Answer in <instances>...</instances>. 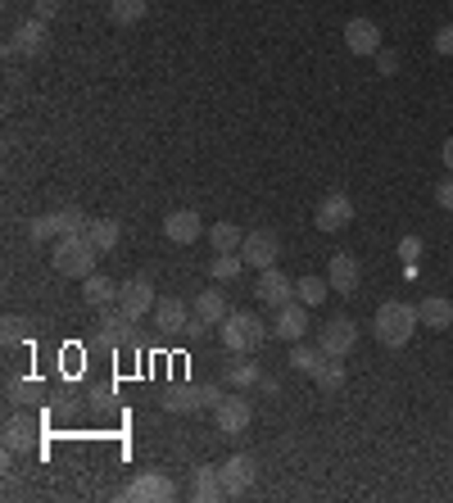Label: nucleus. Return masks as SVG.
Here are the masks:
<instances>
[{
  "mask_svg": "<svg viewBox=\"0 0 453 503\" xmlns=\"http://www.w3.org/2000/svg\"><path fill=\"white\" fill-rule=\"evenodd\" d=\"M421 322H417V308L412 304H403V299H390V304H381L376 308V318H372V331H376V340L385 345V349H403L408 340H412V331H417Z\"/></svg>",
  "mask_w": 453,
  "mask_h": 503,
  "instance_id": "1",
  "label": "nucleus"
},
{
  "mask_svg": "<svg viewBox=\"0 0 453 503\" xmlns=\"http://www.w3.org/2000/svg\"><path fill=\"white\" fill-rule=\"evenodd\" d=\"M96 245H91V236L82 232V236H60V245H55V254H51V268L60 272V277H91L96 272Z\"/></svg>",
  "mask_w": 453,
  "mask_h": 503,
  "instance_id": "2",
  "label": "nucleus"
},
{
  "mask_svg": "<svg viewBox=\"0 0 453 503\" xmlns=\"http://www.w3.org/2000/svg\"><path fill=\"white\" fill-rule=\"evenodd\" d=\"M268 322L259 318V313H227L222 318V345L231 349V354H254L263 340H268Z\"/></svg>",
  "mask_w": 453,
  "mask_h": 503,
  "instance_id": "3",
  "label": "nucleus"
},
{
  "mask_svg": "<svg viewBox=\"0 0 453 503\" xmlns=\"http://www.w3.org/2000/svg\"><path fill=\"white\" fill-rule=\"evenodd\" d=\"M222 403V385H177L164 394V408L186 417V413H204V408H218Z\"/></svg>",
  "mask_w": 453,
  "mask_h": 503,
  "instance_id": "4",
  "label": "nucleus"
},
{
  "mask_svg": "<svg viewBox=\"0 0 453 503\" xmlns=\"http://www.w3.org/2000/svg\"><path fill=\"white\" fill-rule=\"evenodd\" d=\"M118 498H137V503H173L177 498V480L168 471H137V480L127 489H118Z\"/></svg>",
  "mask_w": 453,
  "mask_h": 503,
  "instance_id": "5",
  "label": "nucleus"
},
{
  "mask_svg": "<svg viewBox=\"0 0 453 503\" xmlns=\"http://www.w3.org/2000/svg\"><path fill=\"white\" fill-rule=\"evenodd\" d=\"M51 51V33H46V19H24L14 28V42L5 46V55H28V60H42Z\"/></svg>",
  "mask_w": 453,
  "mask_h": 503,
  "instance_id": "6",
  "label": "nucleus"
},
{
  "mask_svg": "<svg viewBox=\"0 0 453 503\" xmlns=\"http://www.w3.org/2000/svg\"><path fill=\"white\" fill-rule=\"evenodd\" d=\"M354 345H358V327H354L349 318H331V322L317 331V349H322L326 358H349Z\"/></svg>",
  "mask_w": 453,
  "mask_h": 503,
  "instance_id": "7",
  "label": "nucleus"
},
{
  "mask_svg": "<svg viewBox=\"0 0 453 503\" xmlns=\"http://www.w3.org/2000/svg\"><path fill=\"white\" fill-rule=\"evenodd\" d=\"M277 254H281V241L277 232H245V245H241V259L245 268L263 272V268H277Z\"/></svg>",
  "mask_w": 453,
  "mask_h": 503,
  "instance_id": "8",
  "label": "nucleus"
},
{
  "mask_svg": "<svg viewBox=\"0 0 453 503\" xmlns=\"http://www.w3.org/2000/svg\"><path fill=\"white\" fill-rule=\"evenodd\" d=\"M155 304H159V295H155L150 277H132V281H123V286H118V308H123V313H132L137 322H141V318H150V313H155Z\"/></svg>",
  "mask_w": 453,
  "mask_h": 503,
  "instance_id": "9",
  "label": "nucleus"
},
{
  "mask_svg": "<svg viewBox=\"0 0 453 503\" xmlns=\"http://www.w3.org/2000/svg\"><path fill=\"white\" fill-rule=\"evenodd\" d=\"M254 295H259L268 308H281V304H290V299H295V281H290L281 268H263V272H259V281H254Z\"/></svg>",
  "mask_w": 453,
  "mask_h": 503,
  "instance_id": "10",
  "label": "nucleus"
},
{
  "mask_svg": "<svg viewBox=\"0 0 453 503\" xmlns=\"http://www.w3.org/2000/svg\"><path fill=\"white\" fill-rule=\"evenodd\" d=\"M218 471H222L227 498H236V494H245V489L254 485V476H259V462H254L250 453H231L227 462H218Z\"/></svg>",
  "mask_w": 453,
  "mask_h": 503,
  "instance_id": "11",
  "label": "nucleus"
},
{
  "mask_svg": "<svg viewBox=\"0 0 453 503\" xmlns=\"http://www.w3.org/2000/svg\"><path fill=\"white\" fill-rule=\"evenodd\" d=\"M349 223H354V200L344 191H331L317 204V232H344Z\"/></svg>",
  "mask_w": 453,
  "mask_h": 503,
  "instance_id": "12",
  "label": "nucleus"
},
{
  "mask_svg": "<svg viewBox=\"0 0 453 503\" xmlns=\"http://www.w3.org/2000/svg\"><path fill=\"white\" fill-rule=\"evenodd\" d=\"M132 327H137V318H132V313H123L118 304L100 308V345H109V349L132 345Z\"/></svg>",
  "mask_w": 453,
  "mask_h": 503,
  "instance_id": "13",
  "label": "nucleus"
},
{
  "mask_svg": "<svg viewBox=\"0 0 453 503\" xmlns=\"http://www.w3.org/2000/svg\"><path fill=\"white\" fill-rule=\"evenodd\" d=\"M213 422H218V435H241V431L254 422V408H250L245 394H236V399H222V403L213 408Z\"/></svg>",
  "mask_w": 453,
  "mask_h": 503,
  "instance_id": "14",
  "label": "nucleus"
},
{
  "mask_svg": "<svg viewBox=\"0 0 453 503\" xmlns=\"http://www.w3.org/2000/svg\"><path fill=\"white\" fill-rule=\"evenodd\" d=\"M164 236H168L173 245H195V241L204 236V223H200L195 209H173V214L164 218Z\"/></svg>",
  "mask_w": 453,
  "mask_h": 503,
  "instance_id": "15",
  "label": "nucleus"
},
{
  "mask_svg": "<svg viewBox=\"0 0 453 503\" xmlns=\"http://www.w3.org/2000/svg\"><path fill=\"white\" fill-rule=\"evenodd\" d=\"M304 331H308V304H299V299H290V304H281L277 308V318H272V336H281V340H304Z\"/></svg>",
  "mask_w": 453,
  "mask_h": 503,
  "instance_id": "16",
  "label": "nucleus"
},
{
  "mask_svg": "<svg viewBox=\"0 0 453 503\" xmlns=\"http://www.w3.org/2000/svg\"><path fill=\"white\" fill-rule=\"evenodd\" d=\"M344 46H349L354 55H376V51H381V28H376L372 19H349V24H344Z\"/></svg>",
  "mask_w": 453,
  "mask_h": 503,
  "instance_id": "17",
  "label": "nucleus"
},
{
  "mask_svg": "<svg viewBox=\"0 0 453 503\" xmlns=\"http://www.w3.org/2000/svg\"><path fill=\"white\" fill-rule=\"evenodd\" d=\"M326 281H331V290H335V295H354V290H358V281H363L358 259H354V254H335V259H331Z\"/></svg>",
  "mask_w": 453,
  "mask_h": 503,
  "instance_id": "18",
  "label": "nucleus"
},
{
  "mask_svg": "<svg viewBox=\"0 0 453 503\" xmlns=\"http://www.w3.org/2000/svg\"><path fill=\"white\" fill-rule=\"evenodd\" d=\"M150 318H155V327H159V331H168V336H173V331H186V322H191V308H186V299H177V295H164V299L155 304V313H150Z\"/></svg>",
  "mask_w": 453,
  "mask_h": 503,
  "instance_id": "19",
  "label": "nucleus"
},
{
  "mask_svg": "<svg viewBox=\"0 0 453 503\" xmlns=\"http://www.w3.org/2000/svg\"><path fill=\"white\" fill-rule=\"evenodd\" d=\"M417 322H421L426 331H448V327H453V299L426 295V299L417 304Z\"/></svg>",
  "mask_w": 453,
  "mask_h": 503,
  "instance_id": "20",
  "label": "nucleus"
},
{
  "mask_svg": "<svg viewBox=\"0 0 453 503\" xmlns=\"http://www.w3.org/2000/svg\"><path fill=\"white\" fill-rule=\"evenodd\" d=\"M259 363H250V354H231L227 358V367H222V385H231V390H250V385H259Z\"/></svg>",
  "mask_w": 453,
  "mask_h": 503,
  "instance_id": "21",
  "label": "nucleus"
},
{
  "mask_svg": "<svg viewBox=\"0 0 453 503\" xmlns=\"http://www.w3.org/2000/svg\"><path fill=\"white\" fill-rule=\"evenodd\" d=\"M191 494H195L200 503H218V498H227L222 471H218L213 462H200V467H195V485H191Z\"/></svg>",
  "mask_w": 453,
  "mask_h": 503,
  "instance_id": "22",
  "label": "nucleus"
},
{
  "mask_svg": "<svg viewBox=\"0 0 453 503\" xmlns=\"http://www.w3.org/2000/svg\"><path fill=\"white\" fill-rule=\"evenodd\" d=\"M82 299H87V304H91V308L100 313V308L118 304V281H109L105 272H100V277L91 272V277H82Z\"/></svg>",
  "mask_w": 453,
  "mask_h": 503,
  "instance_id": "23",
  "label": "nucleus"
},
{
  "mask_svg": "<svg viewBox=\"0 0 453 503\" xmlns=\"http://www.w3.org/2000/svg\"><path fill=\"white\" fill-rule=\"evenodd\" d=\"M33 435H37V422L24 417V413H14V417L5 422V453H24V449L33 444Z\"/></svg>",
  "mask_w": 453,
  "mask_h": 503,
  "instance_id": "24",
  "label": "nucleus"
},
{
  "mask_svg": "<svg viewBox=\"0 0 453 503\" xmlns=\"http://www.w3.org/2000/svg\"><path fill=\"white\" fill-rule=\"evenodd\" d=\"M209 245H213V254H241L245 232H241L236 223H213V227H209Z\"/></svg>",
  "mask_w": 453,
  "mask_h": 503,
  "instance_id": "25",
  "label": "nucleus"
},
{
  "mask_svg": "<svg viewBox=\"0 0 453 503\" xmlns=\"http://www.w3.org/2000/svg\"><path fill=\"white\" fill-rule=\"evenodd\" d=\"M191 308H195V313H200V318H204L209 327H218V322H222V318L231 313V308H227V299H222V290H200Z\"/></svg>",
  "mask_w": 453,
  "mask_h": 503,
  "instance_id": "26",
  "label": "nucleus"
},
{
  "mask_svg": "<svg viewBox=\"0 0 453 503\" xmlns=\"http://www.w3.org/2000/svg\"><path fill=\"white\" fill-rule=\"evenodd\" d=\"M87 236H91V245H96L100 254H109V250L118 245V236H123V227H118L114 218H91V227H87Z\"/></svg>",
  "mask_w": 453,
  "mask_h": 503,
  "instance_id": "27",
  "label": "nucleus"
},
{
  "mask_svg": "<svg viewBox=\"0 0 453 503\" xmlns=\"http://www.w3.org/2000/svg\"><path fill=\"white\" fill-rule=\"evenodd\" d=\"M109 19L118 28H137L146 19V0H109Z\"/></svg>",
  "mask_w": 453,
  "mask_h": 503,
  "instance_id": "28",
  "label": "nucleus"
},
{
  "mask_svg": "<svg viewBox=\"0 0 453 503\" xmlns=\"http://www.w3.org/2000/svg\"><path fill=\"white\" fill-rule=\"evenodd\" d=\"M326 363V354L322 349H313V345H304V340H295V349H290V367L295 372H304V376H313L317 367Z\"/></svg>",
  "mask_w": 453,
  "mask_h": 503,
  "instance_id": "29",
  "label": "nucleus"
},
{
  "mask_svg": "<svg viewBox=\"0 0 453 503\" xmlns=\"http://www.w3.org/2000/svg\"><path fill=\"white\" fill-rule=\"evenodd\" d=\"M313 381H317L322 394H340V390H344V367H340V358H326V363L313 372Z\"/></svg>",
  "mask_w": 453,
  "mask_h": 503,
  "instance_id": "30",
  "label": "nucleus"
},
{
  "mask_svg": "<svg viewBox=\"0 0 453 503\" xmlns=\"http://www.w3.org/2000/svg\"><path fill=\"white\" fill-rule=\"evenodd\" d=\"M326 290H331V281H322V277H299V281H295V299L308 304V308H317V304L326 299Z\"/></svg>",
  "mask_w": 453,
  "mask_h": 503,
  "instance_id": "31",
  "label": "nucleus"
},
{
  "mask_svg": "<svg viewBox=\"0 0 453 503\" xmlns=\"http://www.w3.org/2000/svg\"><path fill=\"white\" fill-rule=\"evenodd\" d=\"M241 268H245L241 254H213V259H209V277H213V281H236Z\"/></svg>",
  "mask_w": 453,
  "mask_h": 503,
  "instance_id": "32",
  "label": "nucleus"
},
{
  "mask_svg": "<svg viewBox=\"0 0 453 503\" xmlns=\"http://www.w3.org/2000/svg\"><path fill=\"white\" fill-rule=\"evenodd\" d=\"M28 236H33L37 245H46V241L64 236V227H60V214H42V218H33V223H28Z\"/></svg>",
  "mask_w": 453,
  "mask_h": 503,
  "instance_id": "33",
  "label": "nucleus"
},
{
  "mask_svg": "<svg viewBox=\"0 0 453 503\" xmlns=\"http://www.w3.org/2000/svg\"><path fill=\"white\" fill-rule=\"evenodd\" d=\"M60 214V227H64V236H82L87 227H91V218L78 209V204H64V209H55Z\"/></svg>",
  "mask_w": 453,
  "mask_h": 503,
  "instance_id": "34",
  "label": "nucleus"
},
{
  "mask_svg": "<svg viewBox=\"0 0 453 503\" xmlns=\"http://www.w3.org/2000/svg\"><path fill=\"white\" fill-rule=\"evenodd\" d=\"M5 399H10L14 408H24L28 399H37V381H24V376H10V381H5Z\"/></svg>",
  "mask_w": 453,
  "mask_h": 503,
  "instance_id": "35",
  "label": "nucleus"
},
{
  "mask_svg": "<svg viewBox=\"0 0 453 503\" xmlns=\"http://www.w3.org/2000/svg\"><path fill=\"white\" fill-rule=\"evenodd\" d=\"M24 336H28V322H24V318H14V313H10L5 322H0V340H5V345H19Z\"/></svg>",
  "mask_w": 453,
  "mask_h": 503,
  "instance_id": "36",
  "label": "nucleus"
},
{
  "mask_svg": "<svg viewBox=\"0 0 453 503\" xmlns=\"http://www.w3.org/2000/svg\"><path fill=\"white\" fill-rule=\"evenodd\" d=\"M376 73H381V78H394V73H399V55L381 46V51H376Z\"/></svg>",
  "mask_w": 453,
  "mask_h": 503,
  "instance_id": "37",
  "label": "nucleus"
},
{
  "mask_svg": "<svg viewBox=\"0 0 453 503\" xmlns=\"http://www.w3.org/2000/svg\"><path fill=\"white\" fill-rule=\"evenodd\" d=\"M60 10H64V0H33V19H46V24H51Z\"/></svg>",
  "mask_w": 453,
  "mask_h": 503,
  "instance_id": "38",
  "label": "nucleus"
},
{
  "mask_svg": "<svg viewBox=\"0 0 453 503\" xmlns=\"http://www.w3.org/2000/svg\"><path fill=\"white\" fill-rule=\"evenodd\" d=\"M399 259L412 268V263L421 259V241H417V236H403V241H399Z\"/></svg>",
  "mask_w": 453,
  "mask_h": 503,
  "instance_id": "39",
  "label": "nucleus"
},
{
  "mask_svg": "<svg viewBox=\"0 0 453 503\" xmlns=\"http://www.w3.org/2000/svg\"><path fill=\"white\" fill-rule=\"evenodd\" d=\"M435 204H439V209H453V173H448L444 182H435Z\"/></svg>",
  "mask_w": 453,
  "mask_h": 503,
  "instance_id": "40",
  "label": "nucleus"
},
{
  "mask_svg": "<svg viewBox=\"0 0 453 503\" xmlns=\"http://www.w3.org/2000/svg\"><path fill=\"white\" fill-rule=\"evenodd\" d=\"M435 51H439V55H453V24H444V28L435 33Z\"/></svg>",
  "mask_w": 453,
  "mask_h": 503,
  "instance_id": "41",
  "label": "nucleus"
},
{
  "mask_svg": "<svg viewBox=\"0 0 453 503\" xmlns=\"http://www.w3.org/2000/svg\"><path fill=\"white\" fill-rule=\"evenodd\" d=\"M204 331H209V322H204V318H200V313L191 308V322H186V336H191V340H200Z\"/></svg>",
  "mask_w": 453,
  "mask_h": 503,
  "instance_id": "42",
  "label": "nucleus"
},
{
  "mask_svg": "<svg viewBox=\"0 0 453 503\" xmlns=\"http://www.w3.org/2000/svg\"><path fill=\"white\" fill-rule=\"evenodd\" d=\"M259 390H263V394H277L281 381H277V376H259Z\"/></svg>",
  "mask_w": 453,
  "mask_h": 503,
  "instance_id": "43",
  "label": "nucleus"
},
{
  "mask_svg": "<svg viewBox=\"0 0 453 503\" xmlns=\"http://www.w3.org/2000/svg\"><path fill=\"white\" fill-rule=\"evenodd\" d=\"M439 155H444V168H448V173H453V137H448V141H444V150H439Z\"/></svg>",
  "mask_w": 453,
  "mask_h": 503,
  "instance_id": "44",
  "label": "nucleus"
},
{
  "mask_svg": "<svg viewBox=\"0 0 453 503\" xmlns=\"http://www.w3.org/2000/svg\"><path fill=\"white\" fill-rule=\"evenodd\" d=\"M448 5H453V0H448Z\"/></svg>",
  "mask_w": 453,
  "mask_h": 503,
  "instance_id": "45",
  "label": "nucleus"
}]
</instances>
